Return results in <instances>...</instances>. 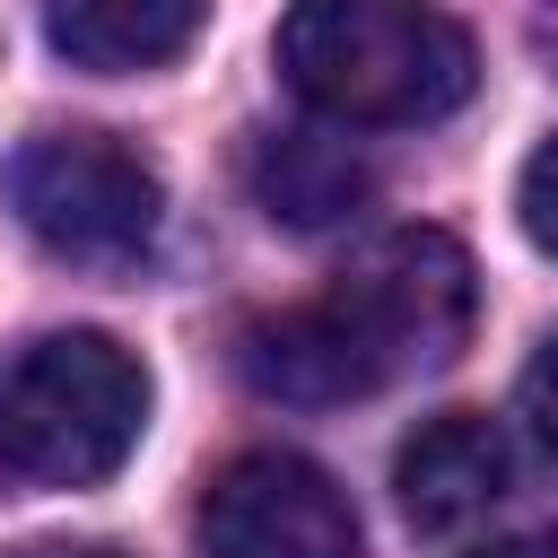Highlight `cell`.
<instances>
[{"instance_id": "cell-1", "label": "cell", "mask_w": 558, "mask_h": 558, "mask_svg": "<svg viewBox=\"0 0 558 558\" xmlns=\"http://www.w3.org/2000/svg\"><path fill=\"white\" fill-rule=\"evenodd\" d=\"M471 296H480L471 253L445 227H392L314 305H288V314L253 323L235 366H244L253 392L296 401V410L366 401L401 375L445 366L471 331Z\"/></svg>"}, {"instance_id": "cell-2", "label": "cell", "mask_w": 558, "mask_h": 558, "mask_svg": "<svg viewBox=\"0 0 558 558\" xmlns=\"http://www.w3.org/2000/svg\"><path fill=\"white\" fill-rule=\"evenodd\" d=\"M279 78L349 131L436 122L471 96L480 52L436 0H288Z\"/></svg>"}, {"instance_id": "cell-3", "label": "cell", "mask_w": 558, "mask_h": 558, "mask_svg": "<svg viewBox=\"0 0 558 558\" xmlns=\"http://www.w3.org/2000/svg\"><path fill=\"white\" fill-rule=\"evenodd\" d=\"M148 427V375L105 331H44L0 366V471L35 488H96Z\"/></svg>"}, {"instance_id": "cell-4", "label": "cell", "mask_w": 558, "mask_h": 558, "mask_svg": "<svg viewBox=\"0 0 558 558\" xmlns=\"http://www.w3.org/2000/svg\"><path fill=\"white\" fill-rule=\"evenodd\" d=\"M9 209L44 253L122 270L157 244L166 192H157V166L113 131H44L9 157Z\"/></svg>"}, {"instance_id": "cell-5", "label": "cell", "mask_w": 558, "mask_h": 558, "mask_svg": "<svg viewBox=\"0 0 558 558\" xmlns=\"http://www.w3.org/2000/svg\"><path fill=\"white\" fill-rule=\"evenodd\" d=\"M201 558H357V514L323 462L262 445L209 480Z\"/></svg>"}, {"instance_id": "cell-6", "label": "cell", "mask_w": 558, "mask_h": 558, "mask_svg": "<svg viewBox=\"0 0 558 558\" xmlns=\"http://www.w3.org/2000/svg\"><path fill=\"white\" fill-rule=\"evenodd\" d=\"M392 488H401V514L418 532H462L506 497V436L480 410H445L401 445Z\"/></svg>"}, {"instance_id": "cell-7", "label": "cell", "mask_w": 558, "mask_h": 558, "mask_svg": "<svg viewBox=\"0 0 558 558\" xmlns=\"http://www.w3.org/2000/svg\"><path fill=\"white\" fill-rule=\"evenodd\" d=\"M44 35L78 70H157L201 35V0H44Z\"/></svg>"}, {"instance_id": "cell-8", "label": "cell", "mask_w": 558, "mask_h": 558, "mask_svg": "<svg viewBox=\"0 0 558 558\" xmlns=\"http://www.w3.org/2000/svg\"><path fill=\"white\" fill-rule=\"evenodd\" d=\"M244 183L279 227H331L366 201V166L340 140H314V131H262L244 148Z\"/></svg>"}, {"instance_id": "cell-9", "label": "cell", "mask_w": 558, "mask_h": 558, "mask_svg": "<svg viewBox=\"0 0 558 558\" xmlns=\"http://www.w3.org/2000/svg\"><path fill=\"white\" fill-rule=\"evenodd\" d=\"M514 218H523V235H532L541 253H558V140L532 148V166H523V183H514Z\"/></svg>"}, {"instance_id": "cell-10", "label": "cell", "mask_w": 558, "mask_h": 558, "mask_svg": "<svg viewBox=\"0 0 558 558\" xmlns=\"http://www.w3.org/2000/svg\"><path fill=\"white\" fill-rule=\"evenodd\" d=\"M514 401H523L532 436H541V445L558 453V331H549V340L532 349V366H523V392H514Z\"/></svg>"}, {"instance_id": "cell-11", "label": "cell", "mask_w": 558, "mask_h": 558, "mask_svg": "<svg viewBox=\"0 0 558 558\" xmlns=\"http://www.w3.org/2000/svg\"><path fill=\"white\" fill-rule=\"evenodd\" d=\"M471 558H558V532H514V541H488Z\"/></svg>"}, {"instance_id": "cell-12", "label": "cell", "mask_w": 558, "mask_h": 558, "mask_svg": "<svg viewBox=\"0 0 558 558\" xmlns=\"http://www.w3.org/2000/svg\"><path fill=\"white\" fill-rule=\"evenodd\" d=\"M9 558H122V549H105V541H26Z\"/></svg>"}, {"instance_id": "cell-13", "label": "cell", "mask_w": 558, "mask_h": 558, "mask_svg": "<svg viewBox=\"0 0 558 558\" xmlns=\"http://www.w3.org/2000/svg\"><path fill=\"white\" fill-rule=\"evenodd\" d=\"M532 52L558 70V0H532Z\"/></svg>"}]
</instances>
